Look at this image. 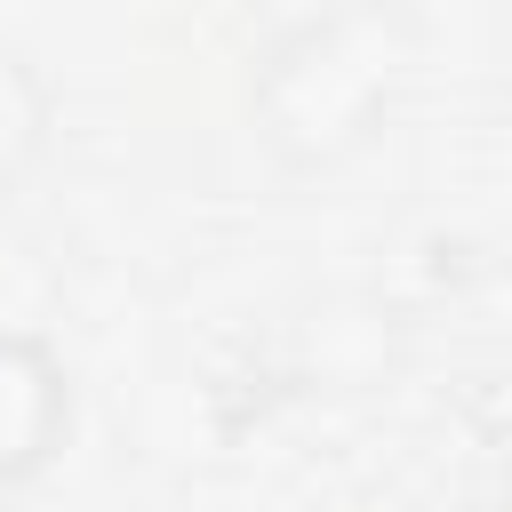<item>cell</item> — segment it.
Segmentation results:
<instances>
[{
  "mask_svg": "<svg viewBox=\"0 0 512 512\" xmlns=\"http://www.w3.org/2000/svg\"><path fill=\"white\" fill-rule=\"evenodd\" d=\"M392 112V40L376 16H328L288 32L256 72V136L288 168L352 160Z\"/></svg>",
  "mask_w": 512,
  "mask_h": 512,
  "instance_id": "1",
  "label": "cell"
},
{
  "mask_svg": "<svg viewBox=\"0 0 512 512\" xmlns=\"http://www.w3.org/2000/svg\"><path fill=\"white\" fill-rule=\"evenodd\" d=\"M72 440V368L48 336L0 328V488H24Z\"/></svg>",
  "mask_w": 512,
  "mask_h": 512,
  "instance_id": "2",
  "label": "cell"
},
{
  "mask_svg": "<svg viewBox=\"0 0 512 512\" xmlns=\"http://www.w3.org/2000/svg\"><path fill=\"white\" fill-rule=\"evenodd\" d=\"M48 144V88L24 56H0V176Z\"/></svg>",
  "mask_w": 512,
  "mask_h": 512,
  "instance_id": "3",
  "label": "cell"
}]
</instances>
